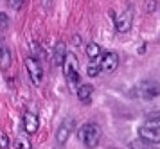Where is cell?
<instances>
[{
    "label": "cell",
    "instance_id": "1",
    "mask_svg": "<svg viewBox=\"0 0 160 149\" xmlns=\"http://www.w3.org/2000/svg\"><path fill=\"white\" fill-rule=\"evenodd\" d=\"M101 126L97 122H87L79 128V140L88 149H94L101 140Z\"/></svg>",
    "mask_w": 160,
    "mask_h": 149
},
{
    "label": "cell",
    "instance_id": "2",
    "mask_svg": "<svg viewBox=\"0 0 160 149\" xmlns=\"http://www.w3.org/2000/svg\"><path fill=\"white\" fill-rule=\"evenodd\" d=\"M135 93L144 101H153L160 95V83L155 79H146L138 86H135Z\"/></svg>",
    "mask_w": 160,
    "mask_h": 149
},
{
    "label": "cell",
    "instance_id": "3",
    "mask_svg": "<svg viewBox=\"0 0 160 149\" xmlns=\"http://www.w3.org/2000/svg\"><path fill=\"white\" fill-rule=\"evenodd\" d=\"M138 137L148 144H160V122L148 121L142 124L138 129Z\"/></svg>",
    "mask_w": 160,
    "mask_h": 149
},
{
    "label": "cell",
    "instance_id": "4",
    "mask_svg": "<svg viewBox=\"0 0 160 149\" xmlns=\"http://www.w3.org/2000/svg\"><path fill=\"white\" fill-rule=\"evenodd\" d=\"M63 67H65L67 83L70 85V88H78V85H79V68H78L76 56H74V54H67Z\"/></svg>",
    "mask_w": 160,
    "mask_h": 149
},
{
    "label": "cell",
    "instance_id": "5",
    "mask_svg": "<svg viewBox=\"0 0 160 149\" xmlns=\"http://www.w3.org/2000/svg\"><path fill=\"white\" fill-rule=\"evenodd\" d=\"M25 68H27V74H29L31 81H32L34 85H40L42 79H43V68H42L40 61H38L34 56H29L25 59Z\"/></svg>",
    "mask_w": 160,
    "mask_h": 149
},
{
    "label": "cell",
    "instance_id": "6",
    "mask_svg": "<svg viewBox=\"0 0 160 149\" xmlns=\"http://www.w3.org/2000/svg\"><path fill=\"white\" fill-rule=\"evenodd\" d=\"M131 23H133V7L128 6V7L122 11V13L119 14V16H115L117 32H121V34L128 32V31L131 29Z\"/></svg>",
    "mask_w": 160,
    "mask_h": 149
},
{
    "label": "cell",
    "instance_id": "7",
    "mask_svg": "<svg viewBox=\"0 0 160 149\" xmlns=\"http://www.w3.org/2000/svg\"><path fill=\"white\" fill-rule=\"evenodd\" d=\"M97 65H99V68H101V72H106V74H110V72H113L119 67V56H117L115 52H104V54H101V56L97 57Z\"/></svg>",
    "mask_w": 160,
    "mask_h": 149
},
{
    "label": "cell",
    "instance_id": "8",
    "mask_svg": "<svg viewBox=\"0 0 160 149\" xmlns=\"http://www.w3.org/2000/svg\"><path fill=\"white\" fill-rule=\"evenodd\" d=\"M74 126H76L74 119H67V121L58 128V133H56V140H58L59 146H63V144H65L67 140H68L70 133L74 131Z\"/></svg>",
    "mask_w": 160,
    "mask_h": 149
},
{
    "label": "cell",
    "instance_id": "9",
    "mask_svg": "<svg viewBox=\"0 0 160 149\" xmlns=\"http://www.w3.org/2000/svg\"><path fill=\"white\" fill-rule=\"evenodd\" d=\"M38 128H40V121H38V117L34 113L27 112V113L23 115V129H25L29 135H34V133L38 131Z\"/></svg>",
    "mask_w": 160,
    "mask_h": 149
},
{
    "label": "cell",
    "instance_id": "10",
    "mask_svg": "<svg viewBox=\"0 0 160 149\" xmlns=\"http://www.w3.org/2000/svg\"><path fill=\"white\" fill-rule=\"evenodd\" d=\"M65 57H67V47L65 43H58L54 47V52H52V63L56 67H61L65 63Z\"/></svg>",
    "mask_w": 160,
    "mask_h": 149
},
{
    "label": "cell",
    "instance_id": "11",
    "mask_svg": "<svg viewBox=\"0 0 160 149\" xmlns=\"http://www.w3.org/2000/svg\"><path fill=\"white\" fill-rule=\"evenodd\" d=\"M92 93H94V86L92 85L85 83V85L78 86V97H79V101H83V102H88L90 97H92Z\"/></svg>",
    "mask_w": 160,
    "mask_h": 149
},
{
    "label": "cell",
    "instance_id": "12",
    "mask_svg": "<svg viewBox=\"0 0 160 149\" xmlns=\"http://www.w3.org/2000/svg\"><path fill=\"white\" fill-rule=\"evenodd\" d=\"M9 65H11V52H9V49L2 47L0 49V68L2 70H8Z\"/></svg>",
    "mask_w": 160,
    "mask_h": 149
},
{
    "label": "cell",
    "instance_id": "13",
    "mask_svg": "<svg viewBox=\"0 0 160 149\" xmlns=\"http://www.w3.org/2000/svg\"><path fill=\"white\" fill-rule=\"evenodd\" d=\"M87 56L90 59H97V57L101 56V47L97 45V43H88L87 45Z\"/></svg>",
    "mask_w": 160,
    "mask_h": 149
},
{
    "label": "cell",
    "instance_id": "14",
    "mask_svg": "<svg viewBox=\"0 0 160 149\" xmlns=\"http://www.w3.org/2000/svg\"><path fill=\"white\" fill-rule=\"evenodd\" d=\"M15 147L16 149H31L29 138H25V137H18V138L15 140Z\"/></svg>",
    "mask_w": 160,
    "mask_h": 149
},
{
    "label": "cell",
    "instance_id": "15",
    "mask_svg": "<svg viewBox=\"0 0 160 149\" xmlns=\"http://www.w3.org/2000/svg\"><path fill=\"white\" fill-rule=\"evenodd\" d=\"M130 149H151V144L144 142V140L140 138V140H133V142H130Z\"/></svg>",
    "mask_w": 160,
    "mask_h": 149
},
{
    "label": "cell",
    "instance_id": "16",
    "mask_svg": "<svg viewBox=\"0 0 160 149\" xmlns=\"http://www.w3.org/2000/svg\"><path fill=\"white\" fill-rule=\"evenodd\" d=\"M87 74L90 76V77H97L99 74H101V68H99V65L97 63H90L87 67Z\"/></svg>",
    "mask_w": 160,
    "mask_h": 149
},
{
    "label": "cell",
    "instance_id": "17",
    "mask_svg": "<svg viewBox=\"0 0 160 149\" xmlns=\"http://www.w3.org/2000/svg\"><path fill=\"white\" fill-rule=\"evenodd\" d=\"M8 25H9V18L6 13H0V29L2 31H8Z\"/></svg>",
    "mask_w": 160,
    "mask_h": 149
},
{
    "label": "cell",
    "instance_id": "18",
    "mask_svg": "<svg viewBox=\"0 0 160 149\" xmlns=\"http://www.w3.org/2000/svg\"><path fill=\"white\" fill-rule=\"evenodd\" d=\"M8 147H9V138H8V135L0 133V149H8Z\"/></svg>",
    "mask_w": 160,
    "mask_h": 149
},
{
    "label": "cell",
    "instance_id": "19",
    "mask_svg": "<svg viewBox=\"0 0 160 149\" xmlns=\"http://www.w3.org/2000/svg\"><path fill=\"white\" fill-rule=\"evenodd\" d=\"M148 121L160 122V112H151V113H148Z\"/></svg>",
    "mask_w": 160,
    "mask_h": 149
},
{
    "label": "cell",
    "instance_id": "20",
    "mask_svg": "<svg viewBox=\"0 0 160 149\" xmlns=\"http://www.w3.org/2000/svg\"><path fill=\"white\" fill-rule=\"evenodd\" d=\"M25 2H27V0H11V7L18 11V9H20V7H22L23 4H25Z\"/></svg>",
    "mask_w": 160,
    "mask_h": 149
},
{
    "label": "cell",
    "instance_id": "21",
    "mask_svg": "<svg viewBox=\"0 0 160 149\" xmlns=\"http://www.w3.org/2000/svg\"><path fill=\"white\" fill-rule=\"evenodd\" d=\"M155 6H157V4H155V0H149V4H148V7H146V9H148V13H149V11H153V9H155Z\"/></svg>",
    "mask_w": 160,
    "mask_h": 149
},
{
    "label": "cell",
    "instance_id": "22",
    "mask_svg": "<svg viewBox=\"0 0 160 149\" xmlns=\"http://www.w3.org/2000/svg\"><path fill=\"white\" fill-rule=\"evenodd\" d=\"M0 49H2V45H0Z\"/></svg>",
    "mask_w": 160,
    "mask_h": 149
}]
</instances>
